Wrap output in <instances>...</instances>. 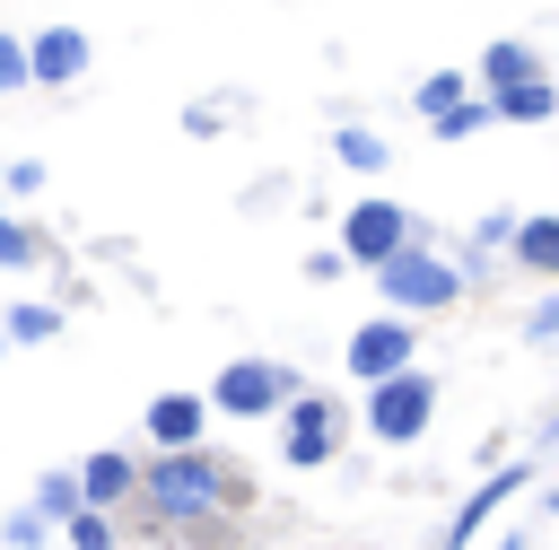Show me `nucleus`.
<instances>
[{"mask_svg":"<svg viewBox=\"0 0 559 550\" xmlns=\"http://www.w3.org/2000/svg\"><path fill=\"white\" fill-rule=\"evenodd\" d=\"M140 506H148V524H201V515L245 506V471L218 463L210 445H192V454H148V463H140Z\"/></svg>","mask_w":559,"mask_h":550,"instance_id":"1","label":"nucleus"},{"mask_svg":"<svg viewBox=\"0 0 559 550\" xmlns=\"http://www.w3.org/2000/svg\"><path fill=\"white\" fill-rule=\"evenodd\" d=\"M376 297H384L402 323H411V314H445V306L463 297V271H454V262H445L428 236H411V244H402V253L376 271Z\"/></svg>","mask_w":559,"mask_h":550,"instance_id":"2","label":"nucleus"},{"mask_svg":"<svg viewBox=\"0 0 559 550\" xmlns=\"http://www.w3.org/2000/svg\"><path fill=\"white\" fill-rule=\"evenodd\" d=\"M297 393H306V384H297L288 358H227V367L210 375V410H218V419H280Z\"/></svg>","mask_w":559,"mask_h":550,"instance_id":"3","label":"nucleus"},{"mask_svg":"<svg viewBox=\"0 0 559 550\" xmlns=\"http://www.w3.org/2000/svg\"><path fill=\"white\" fill-rule=\"evenodd\" d=\"M411 236H419V218H411L393 192H367V201H349V210H341V236H332V244H341V262L384 271V262H393Z\"/></svg>","mask_w":559,"mask_h":550,"instance_id":"4","label":"nucleus"},{"mask_svg":"<svg viewBox=\"0 0 559 550\" xmlns=\"http://www.w3.org/2000/svg\"><path fill=\"white\" fill-rule=\"evenodd\" d=\"M367 393L376 384H393V375H411L419 367V323H402V314H367L358 332H349V358H341Z\"/></svg>","mask_w":559,"mask_h":550,"instance_id":"5","label":"nucleus"},{"mask_svg":"<svg viewBox=\"0 0 559 550\" xmlns=\"http://www.w3.org/2000/svg\"><path fill=\"white\" fill-rule=\"evenodd\" d=\"M428 419H437V375L428 367H411V375L367 393V437H384V445H419Z\"/></svg>","mask_w":559,"mask_h":550,"instance_id":"6","label":"nucleus"},{"mask_svg":"<svg viewBox=\"0 0 559 550\" xmlns=\"http://www.w3.org/2000/svg\"><path fill=\"white\" fill-rule=\"evenodd\" d=\"M341 428H349V419H341L332 393H297V402L280 410V463H288V471H323V463L341 454Z\"/></svg>","mask_w":559,"mask_h":550,"instance_id":"7","label":"nucleus"},{"mask_svg":"<svg viewBox=\"0 0 559 550\" xmlns=\"http://www.w3.org/2000/svg\"><path fill=\"white\" fill-rule=\"evenodd\" d=\"M140 437H148L157 454H192V445L210 437V393H157V402L140 410Z\"/></svg>","mask_w":559,"mask_h":550,"instance_id":"8","label":"nucleus"},{"mask_svg":"<svg viewBox=\"0 0 559 550\" xmlns=\"http://www.w3.org/2000/svg\"><path fill=\"white\" fill-rule=\"evenodd\" d=\"M524 480H533L524 463H498V471H489V480H480V489H472V498H463V506L445 515V533H437V550H472V541L489 533V515H498V506H507V498H515Z\"/></svg>","mask_w":559,"mask_h":550,"instance_id":"9","label":"nucleus"},{"mask_svg":"<svg viewBox=\"0 0 559 550\" xmlns=\"http://www.w3.org/2000/svg\"><path fill=\"white\" fill-rule=\"evenodd\" d=\"M87 61H96V52H87L79 26H35V35H26V79H35V87H70V79H87Z\"/></svg>","mask_w":559,"mask_h":550,"instance_id":"10","label":"nucleus"},{"mask_svg":"<svg viewBox=\"0 0 559 550\" xmlns=\"http://www.w3.org/2000/svg\"><path fill=\"white\" fill-rule=\"evenodd\" d=\"M79 498H87L96 515L131 506V498H140V454H131V445H96V454L79 463Z\"/></svg>","mask_w":559,"mask_h":550,"instance_id":"11","label":"nucleus"},{"mask_svg":"<svg viewBox=\"0 0 559 550\" xmlns=\"http://www.w3.org/2000/svg\"><path fill=\"white\" fill-rule=\"evenodd\" d=\"M472 79H480V96H507V87H533V79H550V70H542V52H533V44L498 35V44L480 52V70H472Z\"/></svg>","mask_w":559,"mask_h":550,"instance_id":"12","label":"nucleus"},{"mask_svg":"<svg viewBox=\"0 0 559 550\" xmlns=\"http://www.w3.org/2000/svg\"><path fill=\"white\" fill-rule=\"evenodd\" d=\"M507 253H515L533 279H550V288H559V210H533V218L515 227V244H507Z\"/></svg>","mask_w":559,"mask_h":550,"instance_id":"13","label":"nucleus"},{"mask_svg":"<svg viewBox=\"0 0 559 550\" xmlns=\"http://www.w3.org/2000/svg\"><path fill=\"white\" fill-rule=\"evenodd\" d=\"M0 332H9V349H35V340H52V332H61V306H44V297H17V306L0 314Z\"/></svg>","mask_w":559,"mask_h":550,"instance_id":"14","label":"nucleus"},{"mask_svg":"<svg viewBox=\"0 0 559 550\" xmlns=\"http://www.w3.org/2000/svg\"><path fill=\"white\" fill-rule=\"evenodd\" d=\"M472 96V70H428L419 87H411V105H419V122H437V113H454Z\"/></svg>","mask_w":559,"mask_h":550,"instance_id":"15","label":"nucleus"},{"mask_svg":"<svg viewBox=\"0 0 559 550\" xmlns=\"http://www.w3.org/2000/svg\"><path fill=\"white\" fill-rule=\"evenodd\" d=\"M26 506H35L44 524H70V515H87V498H79V471H44Z\"/></svg>","mask_w":559,"mask_h":550,"instance_id":"16","label":"nucleus"},{"mask_svg":"<svg viewBox=\"0 0 559 550\" xmlns=\"http://www.w3.org/2000/svg\"><path fill=\"white\" fill-rule=\"evenodd\" d=\"M489 105H498V122H550V113H559V87L533 79V87H507V96H489Z\"/></svg>","mask_w":559,"mask_h":550,"instance_id":"17","label":"nucleus"},{"mask_svg":"<svg viewBox=\"0 0 559 550\" xmlns=\"http://www.w3.org/2000/svg\"><path fill=\"white\" fill-rule=\"evenodd\" d=\"M332 157H341L349 175H384V140H376L367 122H341V131H332Z\"/></svg>","mask_w":559,"mask_h":550,"instance_id":"18","label":"nucleus"},{"mask_svg":"<svg viewBox=\"0 0 559 550\" xmlns=\"http://www.w3.org/2000/svg\"><path fill=\"white\" fill-rule=\"evenodd\" d=\"M489 122H498V105H489V96H463V105H454V113H437L428 131H437V140H480Z\"/></svg>","mask_w":559,"mask_h":550,"instance_id":"19","label":"nucleus"},{"mask_svg":"<svg viewBox=\"0 0 559 550\" xmlns=\"http://www.w3.org/2000/svg\"><path fill=\"white\" fill-rule=\"evenodd\" d=\"M35 262H44V236H35L26 218L0 210V271H35Z\"/></svg>","mask_w":559,"mask_h":550,"instance_id":"20","label":"nucleus"},{"mask_svg":"<svg viewBox=\"0 0 559 550\" xmlns=\"http://www.w3.org/2000/svg\"><path fill=\"white\" fill-rule=\"evenodd\" d=\"M515 227H524L515 210H480V227H472V253H480V262H489V253H507V244H515Z\"/></svg>","mask_w":559,"mask_h":550,"instance_id":"21","label":"nucleus"},{"mask_svg":"<svg viewBox=\"0 0 559 550\" xmlns=\"http://www.w3.org/2000/svg\"><path fill=\"white\" fill-rule=\"evenodd\" d=\"M61 533H70L61 550H114V515H96V506H87V515H70Z\"/></svg>","mask_w":559,"mask_h":550,"instance_id":"22","label":"nucleus"},{"mask_svg":"<svg viewBox=\"0 0 559 550\" xmlns=\"http://www.w3.org/2000/svg\"><path fill=\"white\" fill-rule=\"evenodd\" d=\"M35 79H26V35H9L0 26V96H26Z\"/></svg>","mask_w":559,"mask_h":550,"instance_id":"23","label":"nucleus"},{"mask_svg":"<svg viewBox=\"0 0 559 550\" xmlns=\"http://www.w3.org/2000/svg\"><path fill=\"white\" fill-rule=\"evenodd\" d=\"M44 533H52V524H44L35 506H17V515L0 524V550H44Z\"/></svg>","mask_w":559,"mask_h":550,"instance_id":"24","label":"nucleus"},{"mask_svg":"<svg viewBox=\"0 0 559 550\" xmlns=\"http://www.w3.org/2000/svg\"><path fill=\"white\" fill-rule=\"evenodd\" d=\"M0 192H44V157H9V175H0Z\"/></svg>","mask_w":559,"mask_h":550,"instance_id":"25","label":"nucleus"},{"mask_svg":"<svg viewBox=\"0 0 559 550\" xmlns=\"http://www.w3.org/2000/svg\"><path fill=\"white\" fill-rule=\"evenodd\" d=\"M524 340H559V288H550V297L524 314Z\"/></svg>","mask_w":559,"mask_h":550,"instance_id":"26","label":"nucleus"},{"mask_svg":"<svg viewBox=\"0 0 559 550\" xmlns=\"http://www.w3.org/2000/svg\"><path fill=\"white\" fill-rule=\"evenodd\" d=\"M341 271H349L341 244H314V253H306V279H341Z\"/></svg>","mask_w":559,"mask_h":550,"instance_id":"27","label":"nucleus"},{"mask_svg":"<svg viewBox=\"0 0 559 550\" xmlns=\"http://www.w3.org/2000/svg\"><path fill=\"white\" fill-rule=\"evenodd\" d=\"M218 122H227V113H218V105H183V131H192V140H210V131H218Z\"/></svg>","mask_w":559,"mask_h":550,"instance_id":"28","label":"nucleus"},{"mask_svg":"<svg viewBox=\"0 0 559 550\" xmlns=\"http://www.w3.org/2000/svg\"><path fill=\"white\" fill-rule=\"evenodd\" d=\"M489 550H524V541H515V533H507V541H489Z\"/></svg>","mask_w":559,"mask_h":550,"instance_id":"29","label":"nucleus"},{"mask_svg":"<svg viewBox=\"0 0 559 550\" xmlns=\"http://www.w3.org/2000/svg\"><path fill=\"white\" fill-rule=\"evenodd\" d=\"M0 358H9V332H0Z\"/></svg>","mask_w":559,"mask_h":550,"instance_id":"30","label":"nucleus"},{"mask_svg":"<svg viewBox=\"0 0 559 550\" xmlns=\"http://www.w3.org/2000/svg\"><path fill=\"white\" fill-rule=\"evenodd\" d=\"M550 515H559V489H550Z\"/></svg>","mask_w":559,"mask_h":550,"instance_id":"31","label":"nucleus"},{"mask_svg":"<svg viewBox=\"0 0 559 550\" xmlns=\"http://www.w3.org/2000/svg\"><path fill=\"white\" fill-rule=\"evenodd\" d=\"M550 437H559V410H550Z\"/></svg>","mask_w":559,"mask_h":550,"instance_id":"32","label":"nucleus"},{"mask_svg":"<svg viewBox=\"0 0 559 550\" xmlns=\"http://www.w3.org/2000/svg\"><path fill=\"white\" fill-rule=\"evenodd\" d=\"M550 87H559V79H550Z\"/></svg>","mask_w":559,"mask_h":550,"instance_id":"33","label":"nucleus"},{"mask_svg":"<svg viewBox=\"0 0 559 550\" xmlns=\"http://www.w3.org/2000/svg\"><path fill=\"white\" fill-rule=\"evenodd\" d=\"M0 175H9V166H0Z\"/></svg>","mask_w":559,"mask_h":550,"instance_id":"34","label":"nucleus"}]
</instances>
